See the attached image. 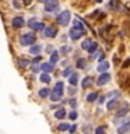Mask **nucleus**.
Masks as SVG:
<instances>
[{
  "instance_id": "21",
  "label": "nucleus",
  "mask_w": 130,
  "mask_h": 134,
  "mask_svg": "<svg viewBox=\"0 0 130 134\" xmlns=\"http://www.w3.org/2000/svg\"><path fill=\"white\" fill-rule=\"evenodd\" d=\"M57 62H59V53H57V52H52V54H50V60H49V63L55 66Z\"/></svg>"
},
{
  "instance_id": "32",
  "label": "nucleus",
  "mask_w": 130,
  "mask_h": 134,
  "mask_svg": "<svg viewBox=\"0 0 130 134\" xmlns=\"http://www.w3.org/2000/svg\"><path fill=\"white\" fill-rule=\"evenodd\" d=\"M69 123H60L59 124V130H60V131H66V130H69Z\"/></svg>"
},
{
  "instance_id": "4",
  "label": "nucleus",
  "mask_w": 130,
  "mask_h": 134,
  "mask_svg": "<svg viewBox=\"0 0 130 134\" xmlns=\"http://www.w3.org/2000/svg\"><path fill=\"white\" fill-rule=\"evenodd\" d=\"M28 27L31 29H34L35 32H38V31H44V29H45V24L41 23V21H38V20H35V18H31L28 21Z\"/></svg>"
},
{
  "instance_id": "26",
  "label": "nucleus",
  "mask_w": 130,
  "mask_h": 134,
  "mask_svg": "<svg viewBox=\"0 0 130 134\" xmlns=\"http://www.w3.org/2000/svg\"><path fill=\"white\" fill-rule=\"evenodd\" d=\"M96 48H98V43H96V42H91V45H90V48L87 49V52H90L92 54L96 50Z\"/></svg>"
},
{
  "instance_id": "18",
  "label": "nucleus",
  "mask_w": 130,
  "mask_h": 134,
  "mask_svg": "<svg viewBox=\"0 0 130 134\" xmlns=\"http://www.w3.org/2000/svg\"><path fill=\"white\" fill-rule=\"evenodd\" d=\"M49 94H50V91H49V88H41L39 90V92H38V95L41 96V98H48L49 96Z\"/></svg>"
},
{
  "instance_id": "19",
  "label": "nucleus",
  "mask_w": 130,
  "mask_h": 134,
  "mask_svg": "<svg viewBox=\"0 0 130 134\" xmlns=\"http://www.w3.org/2000/svg\"><path fill=\"white\" fill-rule=\"evenodd\" d=\"M119 0H111V3H109V8L111 10H113V11H117L119 10Z\"/></svg>"
},
{
  "instance_id": "35",
  "label": "nucleus",
  "mask_w": 130,
  "mask_h": 134,
  "mask_svg": "<svg viewBox=\"0 0 130 134\" xmlns=\"http://www.w3.org/2000/svg\"><path fill=\"white\" fill-rule=\"evenodd\" d=\"M31 70L34 71V73H38V71L41 70V66H38V64H35V63H34L32 67H31Z\"/></svg>"
},
{
  "instance_id": "3",
  "label": "nucleus",
  "mask_w": 130,
  "mask_h": 134,
  "mask_svg": "<svg viewBox=\"0 0 130 134\" xmlns=\"http://www.w3.org/2000/svg\"><path fill=\"white\" fill-rule=\"evenodd\" d=\"M70 11H62L60 13V14H59L57 15V24L59 25H63V27H66V25L67 24H69L70 23Z\"/></svg>"
},
{
  "instance_id": "6",
  "label": "nucleus",
  "mask_w": 130,
  "mask_h": 134,
  "mask_svg": "<svg viewBox=\"0 0 130 134\" xmlns=\"http://www.w3.org/2000/svg\"><path fill=\"white\" fill-rule=\"evenodd\" d=\"M57 35V28L56 27H45L44 29V36L45 38H55Z\"/></svg>"
},
{
  "instance_id": "34",
  "label": "nucleus",
  "mask_w": 130,
  "mask_h": 134,
  "mask_svg": "<svg viewBox=\"0 0 130 134\" xmlns=\"http://www.w3.org/2000/svg\"><path fill=\"white\" fill-rule=\"evenodd\" d=\"M69 103H70V106H71V108H73V109H74L75 106H77V99H74V98H71V99L69 100Z\"/></svg>"
},
{
  "instance_id": "28",
  "label": "nucleus",
  "mask_w": 130,
  "mask_h": 134,
  "mask_svg": "<svg viewBox=\"0 0 130 134\" xmlns=\"http://www.w3.org/2000/svg\"><path fill=\"white\" fill-rule=\"evenodd\" d=\"M106 98H108V99H117V98H119V92H117V91H113V92H111V94L106 95Z\"/></svg>"
},
{
  "instance_id": "2",
  "label": "nucleus",
  "mask_w": 130,
  "mask_h": 134,
  "mask_svg": "<svg viewBox=\"0 0 130 134\" xmlns=\"http://www.w3.org/2000/svg\"><path fill=\"white\" fill-rule=\"evenodd\" d=\"M45 11L46 13H55L59 8V0H45Z\"/></svg>"
},
{
  "instance_id": "20",
  "label": "nucleus",
  "mask_w": 130,
  "mask_h": 134,
  "mask_svg": "<svg viewBox=\"0 0 130 134\" xmlns=\"http://www.w3.org/2000/svg\"><path fill=\"white\" fill-rule=\"evenodd\" d=\"M63 90H64V84H63L62 81L56 82V85H55L53 91H56V92H59V94H62V95H63Z\"/></svg>"
},
{
  "instance_id": "27",
  "label": "nucleus",
  "mask_w": 130,
  "mask_h": 134,
  "mask_svg": "<svg viewBox=\"0 0 130 134\" xmlns=\"http://www.w3.org/2000/svg\"><path fill=\"white\" fill-rule=\"evenodd\" d=\"M91 39H90V38H87V39L85 41H83V43H81V48L84 49V50H87L88 48H90V45H91Z\"/></svg>"
},
{
  "instance_id": "25",
  "label": "nucleus",
  "mask_w": 130,
  "mask_h": 134,
  "mask_svg": "<svg viewBox=\"0 0 130 134\" xmlns=\"http://www.w3.org/2000/svg\"><path fill=\"white\" fill-rule=\"evenodd\" d=\"M39 80L42 82H45V84H48V82H50V77H49V74L48 73H44V74H41V77H39Z\"/></svg>"
},
{
  "instance_id": "9",
  "label": "nucleus",
  "mask_w": 130,
  "mask_h": 134,
  "mask_svg": "<svg viewBox=\"0 0 130 134\" xmlns=\"http://www.w3.org/2000/svg\"><path fill=\"white\" fill-rule=\"evenodd\" d=\"M130 112V108H129V105L127 103H123L122 105V108L117 110V113H116V117H124L127 113Z\"/></svg>"
},
{
  "instance_id": "31",
  "label": "nucleus",
  "mask_w": 130,
  "mask_h": 134,
  "mask_svg": "<svg viewBox=\"0 0 130 134\" xmlns=\"http://www.w3.org/2000/svg\"><path fill=\"white\" fill-rule=\"evenodd\" d=\"M73 28H78V29H84V25L80 23L78 20H74V23H73Z\"/></svg>"
},
{
  "instance_id": "36",
  "label": "nucleus",
  "mask_w": 130,
  "mask_h": 134,
  "mask_svg": "<svg viewBox=\"0 0 130 134\" xmlns=\"http://www.w3.org/2000/svg\"><path fill=\"white\" fill-rule=\"evenodd\" d=\"M129 66H130V59H126L123 62V64H122V67H123V69H127Z\"/></svg>"
},
{
  "instance_id": "24",
  "label": "nucleus",
  "mask_w": 130,
  "mask_h": 134,
  "mask_svg": "<svg viewBox=\"0 0 130 134\" xmlns=\"http://www.w3.org/2000/svg\"><path fill=\"white\" fill-rule=\"evenodd\" d=\"M96 98H98V94L96 92H91V94L87 95V102H94V100H96Z\"/></svg>"
},
{
  "instance_id": "29",
  "label": "nucleus",
  "mask_w": 130,
  "mask_h": 134,
  "mask_svg": "<svg viewBox=\"0 0 130 134\" xmlns=\"http://www.w3.org/2000/svg\"><path fill=\"white\" fill-rule=\"evenodd\" d=\"M106 133V127L105 126H99V127H96L95 130V134H105Z\"/></svg>"
},
{
  "instance_id": "11",
  "label": "nucleus",
  "mask_w": 130,
  "mask_h": 134,
  "mask_svg": "<svg viewBox=\"0 0 130 134\" xmlns=\"http://www.w3.org/2000/svg\"><path fill=\"white\" fill-rule=\"evenodd\" d=\"M92 84H94V78H92V77H85L81 81V87L83 88H90Z\"/></svg>"
},
{
  "instance_id": "30",
  "label": "nucleus",
  "mask_w": 130,
  "mask_h": 134,
  "mask_svg": "<svg viewBox=\"0 0 130 134\" xmlns=\"http://www.w3.org/2000/svg\"><path fill=\"white\" fill-rule=\"evenodd\" d=\"M71 73H73V69H71V67H67V69L63 70V77H70Z\"/></svg>"
},
{
  "instance_id": "10",
  "label": "nucleus",
  "mask_w": 130,
  "mask_h": 134,
  "mask_svg": "<svg viewBox=\"0 0 130 134\" xmlns=\"http://www.w3.org/2000/svg\"><path fill=\"white\" fill-rule=\"evenodd\" d=\"M130 131V121H126L123 126H120L117 129V134H124V133H129Z\"/></svg>"
},
{
  "instance_id": "33",
  "label": "nucleus",
  "mask_w": 130,
  "mask_h": 134,
  "mask_svg": "<svg viewBox=\"0 0 130 134\" xmlns=\"http://www.w3.org/2000/svg\"><path fill=\"white\" fill-rule=\"evenodd\" d=\"M77 116H78V113L75 112V110H71V112L69 113V119H70V120H75V119H77Z\"/></svg>"
},
{
  "instance_id": "39",
  "label": "nucleus",
  "mask_w": 130,
  "mask_h": 134,
  "mask_svg": "<svg viewBox=\"0 0 130 134\" xmlns=\"http://www.w3.org/2000/svg\"><path fill=\"white\" fill-rule=\"evenodd\" d=\"M105 99H106V96H101L98 102H99V103H104V102H105Z\"/></svg>"
},
{
  "instance_id": "17",
  "label": "nucleus",
  "mask_w": 130,
  "mask_h": 134,
  "mask_svg": "<svg viewBox=\"0 0 130 134\" xmlns=\"http://www.w3.org/2000/svg\"><path fill=\"white\" fill-rule=\"evenodd\" d=\"M42 50V46L41 45H32L31 49H29V53L31 54H39Z\"/></svg>"
},
{
  "instance_id": "13",
  "label": "nucleus",
  "mask_w": 130,
  "mask_h": 134,
  "mask_svg": "<svg viewBox=\"0 0 130 134\" xmlns=\"http://www.w3.org/2000/svg\"><path fill=\"white\" fill-rule=\"evenodd\" d=\"M49 96H50V100H52V102H57V100H60V99H62V96H63V95L52 90V92L49 94Z\"/></svg>"
},
{
  "instance_id": "14",
  "label": "nucleus",
  "mask_w": 130,
  "mask_h": 134,
  "mask_svg": "<svg viewBox=\"0 0 130 134\" xmlns=\"http://www.w3.org/2000/svg\"><path fill=\"white\" fill-rule=\"evenodd\" d=\"M117 105H119V98H117V99H111V100L108 102L106 108H108V110H113V109H115Z\"/></svg>"
},
{
  "instance_id": "42",
  "label": "nucleus",
  "mask_w": 130,
  "mask_h": 134,
  "mask_svg": "<svg viewBox=\"0 0 130 134\" xmlns=\"http://www.w3.org/2000/svg\"><path fill=\"white\" fill-rule=\"evenodd\" d=\"M29 2H31V0H25V4H29Z\"/></svg>"
},
{
  "instance_id": "22",
  "label": "nucleus",
  "mask_w": 130,
  "mask_h": 134,
  "mask_svg": "<svg viewBox=\"0 0 130 134\" xmlns=\"http://www.w3.org/2000/svg\"><path fill=\"white\" fill-rule=\"evenodd\" d=\"M69 82L71 84V85H74V87H75V84L78 82V75L75 74V73H71V75L69 77Z\"/></svg>"
},
{
  "instance_id": "16",
  "label": "nucleus",
  "mask_w": 130,
  "mask_h": 134,
  "mask_svg": "<svg viewBox=\"0 0 130 134\" xmlns=\"http://www.w3.org/2000/svg\"><path fill=\"white\" fill-rule=\"evenodd\" d=\"M55 117H56V119H64L66 117V110L63 108H60V109H57L56 112H55Z\"/></svg>"
},
{
  "instance_id": "5",
  "label": "nucleus",
  "mask_w": 130,
  "mask_h": 134,
  "mask_svg": "<svg viewBox=\"0 0 130 134\" xmlns=\"http://www.w3.org/2000/svg\"><path fill=\"white\" fill-rule=\"evenodd\" d=\"M84 34H85V29H78V28H71L70 29V38L73 41H77V39H80V38H81Z\"/></svg>"
},
{
  "instance_id": "43",
  "label": "nucleus",
  "mask_w": 130,
  "mask_h": 134,
  "mask_svg": "<svg viewBox=\"0 0 130 134\" xmlns=\"http://www.w3.org/2000/svg\"><path fill=\"white\" fill-rule=\"evenodd\" d=\"M38 2H42V3H45V0H38Z\"/></svg>"
},
{
  "instance_id": "1",
  "label": "nucleus",
  "mask_w": 130,
  "mask_h": 134,
  "mask_svg": "<svg viewBox=\"0 0 130 134\" xmlns=\"http://www.w3.org/2000/svg\"><path fill=\"white\" fill-rule=\"evenodd\" d=\"M36 41V35L32 32H27V34H23V35L20 36V45L23 46H31L35 43Z\"/></svg>"
},
{
  "instance_id": "15",
  "label": "nucleus",
  "mask_w": 130,
  "mask_h": 134,
  "mask_svg": "<svg viewBox=\"0 0 130 134\" xmlns=\"http://www.w3.org/2000/svg\"><path fill=\"white\" fill-rule=\"evenodd\" d=\"M109 69V63L108 62H101L99 66H98V71L99 73H106Z\"/></svg>"
},
{
  "instance_id": "37",
  "label": "nucleus",
  "mask_w": 130,
  "mask_h": 134,
  "mask_svg": "<svg viewBox=\"0 0 130 134\" xmlns=\"http://www.w3.org/2000/svg\"><path fill=\"white\" fill-rule=\"evenodd\" d=\"M75 129H77V126L74 124V126H71V127H69V131H70V133H74V131H75Z\"/></svg>"
},
{
  "instance_id": "40",
  "label": "nucleus",
  "mask_w": 130,
  "mask_h": 134,
  "mask_svg": "<svg viewBox=\"0 0 130 134\" xmlns=\"http://www.w3.org/2000/svg\"><path fill=\"white\" fill-rule=\"evenodd\" d=\"M75 91H77V90H75L74 87H71L70 90H69V92H70V94H75Z\"/></svg>"
},
{
  "instance_id": "38",
  "label": "nucleus",
  "mask_w": 130,
  "mask_h": 134,
  "mask_svg": "<svg viewBox=\"0 0 130 134\" xmlns=\"http://www.w3.org/2000/svg\"><path fill=\"white\" fill-rule=\"evenodd\" d=\"M18 64H20V66H27V64H28V62H25V60H24V62H23V60H20V62H18Z\"/></svg>"
},
{
  "instance_id": "12",
  "label": "nucleus",
  "mask_w": 130,
  "mask_h": 134,
  "mask_svg": "<svg viewBox=\"0 0 130 134\" xmlns=\"http://www.w3.org/2000/svg\"><path fill=\"white\" fill-rule=\"evenodd\" d=\"M53 69H55V67H53V64H50V63H44V64H41V70L42 71H44V73H52V71H53Z\"/></svg>"
},
{
  "instance_id": "23",
  "label": "nucleus",
  "mask_w": 130,
  "mask_h": 134,
  "mask_svg": "<svg viewBox=\"0 0 130 134\" xmlns=\"http://www.w3.org/2000/svg\"><path fill=\"white\" fill-rule=\"evenodd\" d=\"M75 66H77L78 69H85V66H87V60H85V59H78L77 63H75Z\"/></svg>"
},
{
  "instance_id": "41",
  "label": "nucleus",
  "mask_w": 130,
  "mask_h": 134,
  "mask_svg": "<svg viewBox=\"0 0 130 134\" xmlns=\"http://www.w3.org/2000/svg\"><path fill=\"white\" fill-rule=\"evenodd\" d=\"M95 2H96V3H102L104 0H95Z\"/></svg>"
},
{
  "instance_id": "8",
  "label": "nucleus",
  "mask_w": 130,
  "mask_h": 134,
  "mask_svg": "<svg viewBox=\"0 0 130 134\" xmlns=\"http://www.w3.org/2000/svg\"><path fill=\"white\" fill-rule=\"evenodd\" d=\"M109 80H111V75H109L108 71L106 73H101V75L96 78V84H98V85H105Z\"/></svg>"
},
{
  "instance_id": "7",
  "label": "nucleus",
  "mask_w": 130,
  "mask_h": 134,
  "mask_svg": "<svg viewBox=\"0 0 130 134\" xmlns=\"http://www.w3.org/2000/svg\"><path fill=\"white\" fill-rule=\"evenodd\" d=\"M24 24H25V20L23 18V17H20V15L13 17V20H11V25H13L14 28H23V27H24Z\"/></svg>"
}]
</instances>
